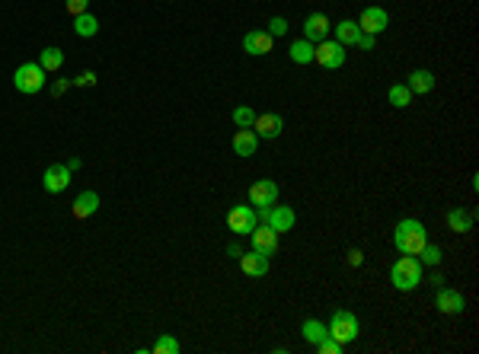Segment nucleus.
I'll list each match as a JSON object with an SVG mask.
<instances>
[{"instance_id":"1","label":"nucleus","mask_w":479,"mask_h":354,"mask_svg":"<svg viewBox=\"0 0 479 354\" xmlns=\"http://www.w3.org/2000/svg\"><path fill=\"white\" fill-rule=\"evenodd\" d=\"M425 242H428V230L422 220H399L393 227V246L399 255H419Z\"/></svg>"},{"instance_id":"2","label":"nucleus","mask_w":479,"mask_h":354,"mask_svg":"<svg viewBox=\"0 0 479 354\" xmlns=\"http://www.w3.org/2000/svg\"><path fill=\"white\" fill-rule=\"evenodd\" d=\"M390 284L397 290H415L422 284V262L415 255H403V259L393 262L390 268Z\"/></svg>"},{"instance_id":"3","label":"nucleus","mask_w":479,"mask_h":354,"mask_svg":"<svg viewBox=\"0 0 479 354\" xmlns=\"http://www.w3.org/2000/svg\"><path fill=\"white\" fill-rule=\"evenodd\" d=\"M13 86H16L23 96H36L38 90H45V71L38 61H26L13 71Z\"/></svg>"},{"instance_id":"4","label":"nucleus","mask_w":479,"mask_h":354,"mask_svg":"<svg viewBox=\"0 0 479 354\" xmlns=\"http://www.w3.org/2000/svg\"><path fill=\"white\" fill-rule=\"evenodd\" d=\"M326 329H329V336L345 348L349 342L358 338V316H355L351 309H336V313H332V323Z\"/></svg>"},{"instance_id":"5","label":"nucleus","mask_w":479,"mask_h":354,"mask_svg":"<svg viewBox=\"0 0 479 354\" xmlns=\"http://www.w3.org/2000/svg\"><path fill=\"white\" fill-rule=\"evenodd\" d=\"M314 61L326 71H339L345 64V45H339L336 38H323L314 45Z\"/></svg>"},{"instance_id":"6","label":"nucleus","mask_w":479,"mask_h":354,"mask_svg":"<svg viewBox=\"0 0 479 354\" xmlns=\"http://www.w3.org/2000/svg\"><path fill=\"white\" fill-rule=\"evenodd\" d=\"M227 227L233 236H249L256 230V207L253 205H237L227 211Z\"/></svg>"},{"instance_id":"7","label":"nucleus","mask_w":479,"mask_h":354,"mask_svg":"<svg viewBox=\"0 0 479 354\" xmlns=\"http://www.w3.org/2000/svg\"><path fill=\"white\" fill-rule=\"evenodd\" d=\"M71 169H67V163H51V166L45 169V176H42V186H45L48 195H61L67 186H71Z\"/></svg>"},{"instance_id":"8","label":"nucleus","mask_w":479,"mask_h":354,"mask_svg":"<svg viewBox=\"0 0 479 354\" xmlns=\"http://www.w3.org/2000/svg\"><path fill=\"white\" fill-rule=\"evenodd\" d=\"M390 26V16L384 7H364L361 10V19H358V29L368 32V36H380L384 29Z\"/></svg>"},{"instance_id":"9","label":"nucleus","mask_w":479,"mask_h":354,"mask_svg":"<svg viewBox=\"0 0 479 354\" xmlns=\"http://www.w3.org/2000/svg\"><path fill=\"white\" fill-rule=\"evenodd\" d=\"M278 201V182H272V179H259V182H253L249 186V205L256 207H268Z\"/></svg>"},{"instance_id":"10","label":"nucleus","mask_w":479,"mask_h":354,"mask_svg":"<svg viewBox=\"0 0 479 354\" xmlns=\"http://www.w3.org/2000/svg\"><path fill=\"white\" fill-rule=\"evenodd\" d=\"M249 240H253V249L262 252V255H268V259L278 252V233L268 224H256V230L249 233Z\"/></svg>"},{"instance_id":"11","label":"nucleus","mask_w":479,"mask_h":354,"mask_svg":"<svg viewBox=\"0 0 479 354\" xmlns=\"http://www.w3.org/2000/svg\"><path fill=\"white\" fill-rule=\"evenodd\" d=\"M434 307L441 309L444 316H460L463 309H467V300H463L460 290L441 288V290H438V297H434Z\"/></svg>"},{"instance_id":"12","label":"nucleus","mask_w":479,"mask_h":354,"mask_svg":"<svg viewBox=\"0 0 479 354\" xmlns=\"http://www.w3.org/2000/svg\"><path fill=\"white\" fill-rule=\"evenodd\" d=\"M294 220H297V217H294V211H291L288 205H272L262 224H268L275 233H288V230H294Z\"/></svg>"},{"instance_id":"13","label":"nucleus","mask_w":479,"mask_h":354,"mask_svg":"<svg viewBox=\"0 0 479 354\" xmlns=\"http://www.w3.org/2000/svg\"><path fill=\"white\" fill-rule=\"evenodd\" d=\"M253 131L259 134V140H272L278 138L281 131H285V118L275 112H266V115H256V121H253Z\"/></svg>"},{"instance_id":"14","label":"nucleus","mask_w":479,"mask_h":354,"mask_svg":"<svg viewBox=\"0 0 479 354\" xmlns=\"http://www.w3.org/2000/svg\"><path fill=\"white\" fill-rule=\"evenodd\" d=\"M272 48H275V38L268 36V32H259V29H253V32H246V36H243V51H246V55L266 58Z\"/></svg>"},{"instance_id":"15","label":"nucleus","mask_w":479,"mask_h":354,"mask_svg":"<svg viewBox=\"0 0 479 354\" xmlns=\"http://www.w3.org/2000/svg\"><path fill=\"white\" fill-rule=\"evenodd\" d=\"M332 32V23L326 19V13H310V16L304 19V38L307 42H323V38H329Z\"/></svg>"},{"instance_id":"16","label":"nucleus","mask_w":479,"mask_h":354,"mask_svg":"<svg viewBox=\"0 0 479 354\" xmlns=\"http://www.w3.org/2000/svg\"><path fill=\"white\" fill-rule=\"evenodd\" d=\"M240 268H243V275H249V278H262L268 271V255H262V252H243L240 255Z\"/></svg>"},{"instance_id":"17","label":"nucleus","mask_w":479,"mask_h":354,"mask_svg":"<svg viewBox=\"0 0 479 354\" xmlns=\"http://www.w3.org/2000/svg\"><path fill=\"white\" fill-rule=\"evenodd\" d=\"M259 147V134L253 128H240L237 134H233V153L237 157H253Z\"/></svg>"},{"instance_id":"18","label":"nucleus","mask_w":479,"mask_h":354,"mask_svg":"<svg viewBox=\"0 0 479 354\" xmlns=\"http://www.w3.org/2000/svg\"><path fill=\"white\" fill-rule=\"evenodd\" d=\"M100 205H102V201H100V195H96V192H80L71 211H74L77 220H86V217H93L96 211H100Z\"/></svg>"},{"instance_id":"19","label":"nucleus","mask_w":479,"mask_h":354,"mask_svg":"<svg viewBox=\"0 0 479 354\" xmlns=\"http://www.w3.org/2000/svg\"><path fill=\"white\" fill-rule=\"evenodd\" d=\"M409 90H412V96H425V93H432L434 90V74L432 71H425V67H419V71H412L409 74Z\"/></svg>"},{"instance_id":"20","label":"nucleus","mask_w":479,"mask_h":354,"mask_svg":"<svg viewBox=\"0 0 479 354\" xmlns=\"http://www.w3.org/2000/svg\"><path fill=\"white\" fill-rule=\"evenodd\" d=\"M332 32H336V42L339 45H358V36H361V29H358V23L355 19H342V23H336L332 26Z\"/></svg>"},{"instance_id":"21","label":"nucleus","mask_w":479,"mask_h":354,"mask_svg":"<svg viewBox=\"0 0 479 354\" xmlns=\"http://www.w3.org/2000/svg\"><path fill=\"white\" fill-rule=\"evenodd\" d=\"M447 227H451L454 233H470L473 230V214L470 211H463V207H454V211H447Z\"/></svg>"},{"instance_id":"22","label":"nucleus","mask_w":479,"mask_h":354,"mask_svg":"<svg viewBox=\"0 0 479 354\" xmlns=\"http://www.w3.org/2000/svg\"><path fill=\"white\" fill-rule=\"evenodd\" d=\"M38 64H42V71H45V74H55V71H61V67H65V51H61V48H45V51H42V55H38Z\"/></svg>"},{"instance_id":"23","label":"nucleus","mask_w":479,"mask_h":354,"mask_svg":"<svg viewBox=\"0 0 479 354\" xmlns=\"http://www.w3.org/2000/svg\"><path fill=\"white\" fill-rule=\"evenodd\" d=\"M288 55H291V61H294V64H310V61H314V42L297 38V42H291Z\"/></svg>"},{"instance_id":"24","label":"nucleus","mask_w":479,"mask_h":354,"mask_svg":"<svg viewBox=\"0 0 479 354\" xmlns=\"http://www.w3.org/2000/svg\"><path fill=\"white\" fill-rule=\"evenodd\" d=\"M74 32L80 38H93L100 32V19L93 16V13H80V16H74Z\"/></svg>"},{"instance_id":"25","label":"nucleus","mask_w":479,"mask_h":354,"mask_svg":"<svg viewBox=\"0 0 479 354\" xmlns=\"http://www.w3.org/2000/svg\"><path fill=\"white\" fill-rule=\"evenodd\" d=\"M301 336H304L310 345H316V342H323V338L329 336V329H326V323H320V319H304V326H301Z\"/></svg>"},{"instance_id":"26","label":"nucleus","mask_w":479,"mask_h":354,"mask_svg":"<svg viewBox=\"0 0 479 354\" xmlns=\"http://www.w3.org/2000/svg\"><path fill=\"white\" fill-rule=\"evenodd\" d=\"M387 99H390L393 109H406V105L412 103V90H409L406 84H393L390 86V93H387Z\"/></svg>"},{"instance_id":"27","label":"nucleus","mask_w":479,"mask_h":354,"mask_svg":"<svg viewBox=\"0 0 479 354\" xmlns=\"http://www.w3.org/2000/svg\"><path fill=\"white\" fill-rule=\"evenodd\" d=\"M253 121H256V112H253L249 105H237V109H233V125H237V128H253Z\"/></svg>"},{"instance_id":"28","label":"nucleus","mask_w":479,"mask_h":354,"mask_svg":"<svg viewBox=\"0 0 479 354\" xmlns=\"http://www.w3.org/2000/svg\"><path fill=\"white\" fill-rule=\"evenodd\" d=\"M419 255H422V259H419L422 265H441V259H444V255H441V246H432V242H425Z\"/></svg>"},{"instance_id":"29","label":"nucleus","mask_w":479,"mask_h":354,"mask_svg":"<svg viewBox=\"0 0 479 354\" xmlns=\"http://www.w3.org/2000/svg\"><path fill=\"white\" fill-rule=\"evenodd\" d=\"M154 354H179V342L173 336H160L154 342Z\"/></svg>"},{"instance_id":"30","label":"nucleus","mask_w":479,"mask_h":354,"mask_svg":"<svg viewBox=\"0 0 479 354\" xmlns=\"http://www.w3.org/2000/svg\"><path fill=\"white\" fill-rule=\"evenodd\" d=\"M288 29H291V26H288L285 16H272V19H268V36H272V38L288 36Z\"/></svg>"},{"instance_id":"31","label":"nucleus","mask_w":479,"mask_h":354,"mask_svg":"<svg viewBox=\"0 0 479 354\" xmlns=\"http://www.w3.org/2000/svg\"><path fill=\"white\" fill-rule=\"evenodd\" d=\"M316 351H320V354H342V345L332 336H326L323 342H316Z\"/></svg>"},{"instance_id":"32","label":"nucleus","mask_w":479,"mask_h":354,"mask_svg":"<svg viewBox=\"0 0 479 354\" xmlns=\"http://www.w3.org/2000/svg\"><path fill=\"white\" fill-rule=\"evenodd\" d=\"M86 7H90V0H67V13H71V16L86 13Z\"/></svg>"},{"instance_id":"33","label":"nucleus","mask_w":479,"mask_h":354,"mask_svg":"<svg viewBox=\"0 0 479 354\" xmlns=\"http://www.w3.org/2000/svg\"><path fill=\"white\" fill-rule=\"evenodd\" d=\"M93 84H96V74H93V71H83V74L77 77L71 86H93Z\"/></svg>"},{"instance_id":"34","label":"nucleus","mask_w":479,"mask_h":354,"mask_svg":"<svg viewBox=\"0 0 479 354\" xmlns=\"http://www.w3.org/2000/svg\"><path fill=\"white\" fill-rule=\"evenodd\" d=\"M377 45V36H368V32H361L358 36V48H364V51H371V48Z\"/></svg>"},{"instance_id":"35","label":"nucleus","mask_w":479,"mask_h":354,"mask_svg":"<svg viewBox=\"0 0 479 354\" xmlns=\"http://www.w3.org/2000/svg\"><path fill=\"white\" fill-rule=\"evenodd\" d=\"M349 265H351V268H361V265H364V252H361V249H349Z\"/></svg>"},{"instance_id":"36","label":"nucleus","mask_w":479,"mask_h":354,"mask_svg":"<svg viewBox=\"0 0 479 354\" xmlns=\"http://www.w3.org/2000/svg\"><path fill=\"white\" fill-rule=\"evenodd\" d=\"M67 90H71V80H55L51 84V96H65Z\"/></svg>"},{"instance_id":"37","label":"nucleus","mask_w":479,"mask_h":354,"mask_svg":"<svg viewBox=\"0 0 479 354\" xmlns=\"http://www.w3.org/2000/svg\"><path fill=\"white\" fill-rule=\"evenodd\" d=\"M227 255H231V259H240V255H243V249H240V242H237V240L227 246Z\"/></svg>"},{"instance_id":"38","label":"nucleus","mask_w":479,"mask_h":354,"mask_svg":"<svg viewBox=\"0 0 479 354\" xmlns=\"http://www.w3.org/2000/svg\"><path fill=\"white\" fill-rule=\"evenodd\" d=\"M83 163H80V157H71L67 160V169H71V173H77V169H80Z\"/></svg>"}]
</instances>
